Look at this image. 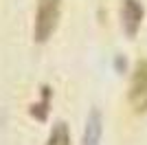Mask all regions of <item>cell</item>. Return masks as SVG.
<instances>
[{
    "label": "cell",
    "instance_id": "5b68a950",
    "mask_svg": "<svg viewBox=\"0 0 147 145\" xmlns=\"http://www.w3.org/2000/svg\"><path fill=\"white\" fill-rule=\"evenodd\" d=\"M46 145H70V132H68L66 123H57L49 134Z\"/></svg>",
    "mask_w": 147,
    "mask_h": 145
},
{
    "label": "cell",
    "instance_id": "277c9868",
    "mask_svg": "<svg viewBox=\"0 0 147 145\" xmlns=\"http://www.w3.org/2000/svg\"><path fill=\"white\" fill-rule=\"evenodd\" d=\"M99 141H101V115L99 110H92L84 132V145H99Z\"/></svg>",
    "mask_w": 147,
    "mask_h": 145
},
{
    "label": "cell",
    "instance_id": "6da1fadb",
    "mask_svg": "<svg viewBox=\"0 0 147 145\" xmlns=\"http://www.w3.org/2000/svg\"><path fill=\"white\" fill-rule=\"evenodd\" d=\"M61 16V0H37L35 22H33V37L35 42H46L55 33Z\"/></svg>",
    "mask_w": 147,
    "mask_h": 145
},
{
    "label": "cell",
    "instance_id": "3957f363",
    "mask_svg": "<svg viewBox=\"0 0 147 145\" xmlns=\"http://www.w3.org/2000/svg\"><path fill=\"white\" fill-rule=\"evenodd\" d=\"M121 20H123V29L129 37L136 35V31L141 29V20H143V7L136 0H125L121 7Z\"/></svg>",
    "mask_w": 147,
    "mask_h": 145
},
{
    "label": "cell",
    "instance_id": "7a4b0ae2",
    "mask_svg": "<svg viewBox=\"0 0 147 145\" xmlns=\"http://www.w3.org/2000/svg\"><path fill=\"white\" fill-rule=\"evenodd\" d=\"M127 99H129V106H132V110L136 115L147 112V60H138L134 64Z\"/></svg>",
    "mask_w": 147,
    "mask_h": 145
}]
</instances>
